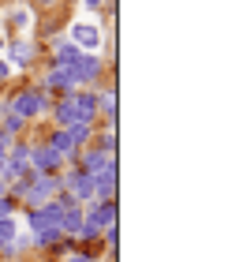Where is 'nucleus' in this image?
Returning a JSON list of instances; mask_svg holds the SVG:
<instances>
[{"label": "nucleus", "instance_id": "obj_1", "mask_svg": "<svg viewBox=\"0 0 243 262\" xmlns=\"http://www.w3.org/2000/svg\"><path fill=\"white\" fill-rule=\"evenodd\" d=\"M75 41H82L86 49H101V38H97V27H75Z\"/></svg>", "mask_w": 243, "mask_h": 262}, {"label": "nucleus", "instance_id": "obj_2", "mask_svg": "<svg viewBox=\"0 0 243 262\" xmlns=\"http://www.w3.org/2000/svg\"><path fill=\"white\" fill-rule=\"evenodd\" d=\"M0 49H4V38H0Z\"/></svg>", "mask_w": 243, "mask_h": 262}]
</instances>
